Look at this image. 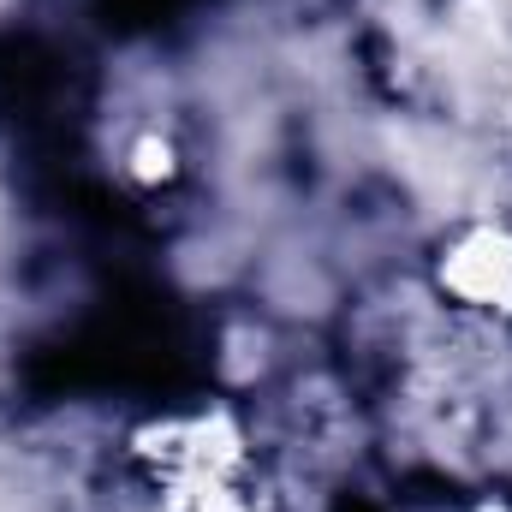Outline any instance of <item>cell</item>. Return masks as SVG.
Segmentation results:
<instances>
[{
  "label": "cell",
  "instance_id": "1",
  "mask_svg": "<svg viewBox=\"0 0 512 512\" xmlns=\"http://www.w3.org/2000/svg\"><path fill=\"white\" fill-rule=\"evenodd\" d=\"M441 292L471 316H512V233L471 227L441 251Z\"/></svg>",
  "mask_w": 512,
  "mask_h": 512
}]
</instances>
